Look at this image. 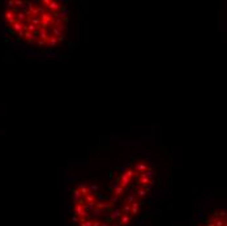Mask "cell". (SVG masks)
Wrapping results in <instances>:
<instances>
[{
    "label": "cell",
    "mask_w": 227,
    "mask_h": 226,
    "mask_svg": "<svg viewBox=\"0 0 227 226\" xmlns=\"http://www.w3.org/2000/svg\"><path fill=\"white\" fill-rule=\"evenodd\" d=\"M7 34L17 43L38 51H54L67 38L69 8L67 3L15 0L1 13Z\"/></svg>",
    "instance_id": "6da1fadb"
},
{
    "label": "cell",
    "mask_w": 227,
    "mask_h": 226,
    "mask_svg": "<svg viewBox=\"0 0 227 226\" xmlns=\"http://www.w3.org/2000/svg\"><path fill=\"white\" fill-rule=\"evenodd\" d=\"M198 226H227V211H217L205 217Z\"/></svg>",
    "instance_id": "7a4b0ae2"
}]
</instances>
